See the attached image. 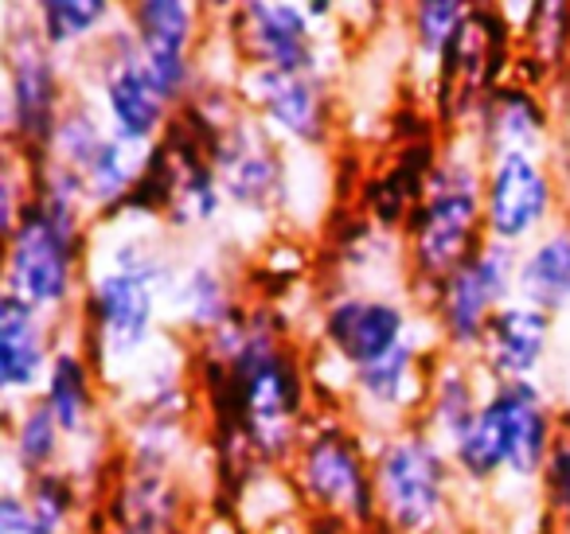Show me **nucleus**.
<instances>
[{"label":"nucleus","instance_id":"9d476101","mask_svg":"<svg viewBox=\"0 0 570 534\" xmlns=\"http://www.w3.org/2000/svg\"><path fill=\"white\" fill-rule=\"evenodd\" d=\"M430 328V320L419 324V313L395 293L380 289H341L321 305L317 313V339L321 352L344 370L367 367V363L387 359L403 344Z\"/></svg>","mask_w":570,"mask_h":534},{"label":"nucleus","instance_id":"393cba45","mask_svg":"<svg viewBox=\"0 0 570 534\" xmlns=\"http://www.w3.org/2000/svg\"><path fill=\"white\" fill-rule=\"evenodd\" d=\"M121 12L126 4H110V0H40L32 4L36 32L63 63H79L82 56H90L121 24Z\"/></svg>","mask_w":570,"mask_h":534},{"label":"nucleus","instance_id":"2eb2a0df","mask_svg":"<svg viewBox=\"0 0 570 534\" xmlns=\"http://www.w3.org/2000/svg\"><path fill=\"white\" fill-rule=\"evenodd\" d=\"M212 165L223 196H227V207H235V211L269 219L289 204L285 145H277L262 129V121L246 110L212 137Z\"/></svg>","mask_w":570,"mask_h":534},{"label":"nucleus","instance_id":"39448f33","mask_svg":"<svg viewBox=\"0 0 570 534\" xmlns=\"http://www.w3.org/2000/svg\"><path fill=\"white\" fill-rule=\"evenodd\" d=\"M380 534H442L453 515L458 468L426 425H403L372 441Z\"/></svg>","mask_w":570,"mask_h":534},{"label":"nucleus","instance_id":"423d86ee","mask_svg":"<svg viewBox=\"0 0 570 534\" xmlns=\"http://www.w3.org/2000/svg\"><path fill=\"white\" fill-rule=\"evenodd\" d=\"M67 63L40 40L32 4L4 9V145L24 160L51 149L67 106L75 102Z\"/></svg>","mask_w":570,"mask_h":534},{"label":"nucleus","instance_id":"ddd939ff","mask_svg":"<svg viewBox=\"0 0 570 534\" xmlns=\"http://www.w3.org/2000/svg\"><path fill=\"white\" fill-rule=\"evenodd\" d=\"M442 352L434 328L414 336L387 359L367 363V367L344 375V414L360 425V429L395 433L403 425L422 422V406H426V383H430V363Z\"/></svg>","mask_w":570,"mask_h":534},{"label":"nucleus","instance_id":"4be33fe9","mask_svg":"<svg viewBox=\"0 0 570 534\" xmlns=\"http://www.w3.org/2000/svg\"><path fill=\"white\" fill-rule=\"evenodd\" d=\"M102 390L106 383L98 378L95 363H90L87 347L79 339H63L51 359L48 383H43V406L56 414L59 429L67 437V453L79 445L95 448L98 422H102Z\"/></svg>","mask_w":570,"mask_h":534},{"label":"nucleus","instance_id":"7c9ffc66","mask_svg":"<svg viewBox=\"0 0 570 534\" xmlns=\"http://www.w3.org/2000/svg\"><path fill=\"white\" fill-rule=\"evenodd\" d=\"M539 495H543L547 523L554 534H570V429L562 425L559 441H554L547 468L539 476Z\"/></svg>","mask_w":570,"mask_h":534},{"label":"nucleus","instance_id":"f8f14e48","mask_svg":"<svg viewBox=\"0 0 570 534\" xmlns=\"http://www.w3.org/2000/svg\"><path fill=\"white\" fill-rule=\"evenodd\" d=\"M207 12L212 9L188 4V0H134V4H126V28L141 51L145 71L176 113L204 87L199 82V40H204Z\"/></svg>","mask_w":570,"mask_h":534},{"label":"nucleus","instance_id":"c756f323","mask_svg":"<svg viewBox=\"0 0 570 534\" xmlns=\"http://www.w3.org/2000/svg\"><path fill=\"white\" fill-rule=\"evenodd\" d=\"M523 56L547 75L567 67L570 59V4H531L528 24L520 32Z\"/></svg>","mask_w":570,"mask_h":534},{"label":"nucleus","instance_id":"20e7f679","mask_svg":"<svg viewBox=\"0 0 570 534\" xmlns=\"http://www.w3.org/2000/svg\"><path fill=\"white\" fill-rule=\"evenodd\" d=\"M285 476L309 515L344 518L352 534H380L372 441L348 414L321 409L305 429Z\"/></svg>","mask_w":570,"mask_h":534},{"label":"nucleus","instance_id":"a878e982","mask_svg":"<svg viewBox=\"0 0 570 534\" xmlns=\"http://www.w3.org/2000/svg\"><path fill=\"white\" fill-rule=\"evenodd\" d=\"M4 441H9V464L17 472L12 484H24L51 468H67V437L43 398L4 406Z\"/></svg>","mask_w":570,"mask_h":534},{"label":"nucleus","instance_id":"412c9836","mask_svg":"<svg viewBox=\"0 0 570 534\" xmlns=\"http://www.w3.org/2000/svg\"><path fill=\"white\" fill-rule=\"evenodd\" d=\"M56 352V320L0 293V398L4 406L40 398Z\"/></svg>","mask_w":570,"mask_h":534},{"label":"nucleus","instance_id":"5701e85b","mask_svg":"<svg viewBox=\"0 0 570 534\" xmlns=\"http://www.w3.org/2000/svg\"><path fill=\"white\" fill-rule=\"evenodd\" d=\"M469 129L484 157L489 152H543L551 137V110L535 87L508 79L484 98Z\"/></svg>","mask_w":570,"mask_h":534},{"label":"nucleus","instance_id":"a211bd4d","mask_svg":"<svg viewBox=\"0 0 570 534\" xmlns=\"http://www.w3.org/2000/svg\"><path fill=\"white\" fill-rule=\"evenodd\" d=\"M484 406L497 417L500 437L508 453V476L512 484H539L562 433V409L551 402L543 383H489Z\"/></svg>","mask_w":570,"mask_h":534},{"label":"nucleus","instance_id":"f257e3e1","mask_svg":"<svg viewBox=\"0 0 570 534\" xmlns=\"http://www.w3.org/2000/svg\"><path fill=\"white\" fill-rule=\"evenodd\" d=\"M87 289L79 300V344L106 390H121L160 344L165 293L176 254L160 243V222H98Z\"/></svg>","mask_w":570,"mask_h":534},{"label":"nucleus","instance_id":"aec40b11","mask_svg":"<svg viewBox=\"0 0 570 534\" xmlns=\"http://www.w3.org/2000/svg\"><path fill=\"white\" fill-rule=\"evenodd\" d=\"M243 308L235 274L215 254L176 261V274L165 293V316L184 336H191V344H204L207 336L227 328Z\"/></svg>","mask_w":570,"mask_h":534},{"label":"nucleus","instance_id":"2f4dec72","mask_svg":"<svg viewBox=\"0 0 570 534\" xmlns=\"http://www.w3.org/2000/svg\"><path fill=\"white\" fill-rule=\"evenodd\" d=\"M28 199H32V165L4 145V168H0V235L4 238L24 219Z\"/></svg>","mask_w":570,"mask_h":534},{"label":"nucleus","instance_id":"6e6552de","mask_svg":"<svg viewBox=\"0 0 570 534\" xmlns=\"http://www.w3.org/2000/svg\"><path fill=\"white\" fill-rule=\"evenodd\" d=\"M43 157L63 165L82 184L95 222H110L126 211L145 176V165H149V152L129 149L110 134V126L87 95H75V102L67 106L63 121L51 137V149Z\"/></svg>","mask_w":570,"mask_h":534},{"label":"nucleus","instance_id":"f03ea898","mask_svg":"<svg viewBox=\"0 0 570 534\" xmlns=\"http://www.w3.org/2000/svg\"><path fill=\"white\" fill-rule=\"evenodd\" d=\"M28 165L32 199L17 230L4 238V297L63 324L71 313H79L87 289L95 215L82 196V184L63 165L48 157Z\"/></svg>","mask_w":570,"mask_h":534},{"label":"nucleus","instance_id":"c85d7f7f","mask_svg":"<svg viewBox=\"0 0 570 534\" xmlns=\"http://www.w3.org/2000/svg\"><path fill=\"white\" fill-rule=\"evenodd\" d=\"M20 492L28 495L32 511L59 534H75V523L82 515V495H87V484L75 476L71 468H51L40 472V476L24 479Z\"/></svg>","mask_w":570,"mask_h":534},{"label":"nucleus","instance_id":"1a4fd4ad","mask_svg":"<svg viewBox=\"0 0 570 534\" xmlns=\"http://www.w3.org/2000/svg\"><path fill=\"white\" fill-rule=\"evenodd\" d=\"M515 277L520 250L484 243L458 274L438 285V293L426 300V320L445 355L476 359L492 316L515 300Z\"/></svg>","mask_w":570,"mask_h":534},{"label":"nucleus","instance_id":"0eeeda50","mask_svg":"<svg viewBox=\"0 0 570 534\" xmlns=\"http://www.w3.org/2000/svg\"><path fill=\"white\" fill-rule=\"evenodd\" d=\"M79 67L82 82L90 87L79 90V95H87L98 106L102 121L121 145L153 152L165 141V134L176 121V110L153 87L149 71L141 63V51H137L134 36L126 28V12H121V24L90 56L79 59Z\"/></svg>","mask_w":570,"mask_h":534},{"label":"nucleus","instance_id":"7ed1b4c3","mask_svg":"<svg viewBox=\"0 0 570 534\" xmlns=\"http://www.w3.org/2000/svg\"><path fill=\"white\" fill-rule=\"evenodd\" d=\"M484 243V152L442 149V160L403 227L411 297L426 308L438 285L458 274Z\"/></svg>","mask_w":570,"mask_h":534},{"label":"nucleus","instance_id":"72a5a7b5","mask_svg":"<svg viewBox=\"0 0 570 534\" xmlns=\"http://www.w3.org/2000/svg\"><path fill=\"white\" fill-rule=\"evenodd\" d=\"M562 425H567V429H570V383H567V402H562Z\"/></svg>","mask_w":570,"mask_h":534},{"label":"nucleus","instance_id":"473e14b6","mask_svg":"<svg viewBox=\"0 0 570 534\" xmlns=\"http://www.w3.org/2000/svg\"><path fill=\"white\" fill-rule=\"evenodd\" d=\"M0 534H59L32 511L20 484H9L0 492Z\"/></svg>","mask_w":570,"mask_h":534},{"label":"nucleus","instance_id":"b1692460","mask_svg":"<svg viewBox=\"0 0 570 534\" xmlns=\"http://www.w3.org/2000/svg\"><path fill=\"white\" fill-rule=\"evenodd\" d=\"M489 394V378L481 375L476 359H458V355L438 352L430 363V383H426V406H422V422L445 448L476 422Z\"/></svg>","mask_w":570,"mask_h":534},{"label":"nucleus","instance_id":"cd10ccee","mask_svg":"<svg viewBox=\"0 0 570 534\" xmlns=\"http://www.w3.org/2000/svg\"><path fill=\"white\" fill-rule=\"evenodd\" d=\"M473 4H458V0H426V4H411L406 9V40H411L414 63L438 79L442 59L450 43L458 40L461 24L469 20Z\"/></svg>","mask_w":570,"mask_h":534},{"label":"nucleus","instance_id":"9b49d317","mask_svg":"<svg viewBox=\"0 0 570 534\" xmlns=\"http://www.w3.org/2000/svg\"><path fill=\"white\" fill-rule=\"evenodd\" d=\"M235 95L250 118L262 121L269 137L285 149L325 152L336 137L333 87L328 75H289L243 67Z\"/></svg>","mask_w":570,"mask_h":534},{"label":"nucleus","instance_id":"f3484780","mask_svg":"<svg viewBox=\"0 0 570 534\" xmlns=\"http://www.w3.org/2000/svg\"><path fill=\"white\" fill-rule=\"evenodd\" d=\"M106 518L110 534H191V500L176 464L126 456Z\"/></svg>","mask_w":570,"mask_h":534},{"label":"nucleus","instance_id":"bb28decb","mask_svg":"<svg viewBox=\"0 0 570 534\" xmlns=\"http://www.w3.org/2000/svg\"><path fill=\"white\" fill-rule=\"evenodd\" d=\"M515 297L559 320L570 313V222H554L543 238L520 250Z\"/></svg>","mask_w":570,"mask_h":534},{"label":"nucleus","instance_id":"4468645a","mask_svg":"<svg viewBox=\"0 0 570 534\" xmlns=\"http://www.w3.org/2000/svg\"><path fill=\"white\" fill-rule=\"evenodd\" d=\"M559 184L543 152H489L484 157V230L489 243L528 250L554 227Z\"/></svg>","mask_w":570,"mask_h":534},{"label":"nucleus","instance_id":"6ab92c4d","mask_svg":"<svg viewBox=\"0 0 570 534\" xmlns=\"http://www.w3.org/2000/svg\"><path fill=\"white\" fill-rule=\"evenodd\" d=\"M554 347V316L515 297L492 316L476 367L489 383H539Z\"/></svg>","mask_w":570,"mask_h":534},{"label":"nucleus","instance_id":"dca6fc26","mask_svg":"<svg viewBox=\"0 0 570 534\" xmlns=\"http://www.w3.org/2000/svg\"><path fill=\"white\" fill-rule=\"evenodd\" d=\"M227 36L235 56L254 71H289V75H328L325 48L305 4L294 0H250L230 4Z\"/></svg>","mask_w":570,"mask_h":534}]
</instances>
